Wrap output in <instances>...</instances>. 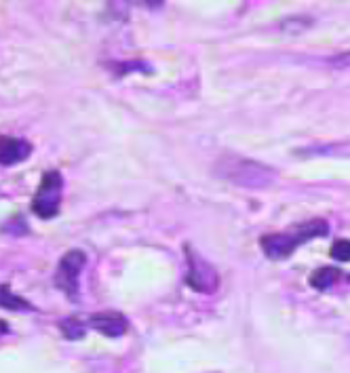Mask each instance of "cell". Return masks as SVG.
Segmentation results:
<instances>
[{"label":"cell","instance_id":"1","mask_svg":"<svg viewBox=\"0 0 350 373\" xmlns=\"http://www.w3.org/2000/svg\"><path fill=\"white\" fill-rule=\"evenodd\" d=\"M329 226L325 219H310L299 224L295 230L291 232H276V234H266L260 238V247L266 253L268 259L281 262L293 255V251L308 243L310 238H318V236H327Z\"/></svg>","mask_w":350,"mask_h":373},{"label":"cell","instance_id":"2","mask_svg":"<svg viewBox=\"0 0 350 373\" xmlns=\"http://www.w3.org/2000/svg\"><path fill=\"white\" fill-rule=\"evenodd\" d=\"M215 173L243 188H264L276 179V171L272 167L241 156H224L215 165Z\"/></svg>","mask_w":350,"mask_h":373},{"label":"cell","instance_id":"3","mask_svg":"<svg viewBox=\"0 0 350 373\" xmlns=\"http://www.w3.org/2000/svg\"><path fill=\"white\" fill-rule=\"evenodd\" d=\"M64 177L60 171H45L32 198V213L41 219H53L62 209Z\"/></svg>","mask_w":350,"mask_h":373},{"label":"cell","instance_id":"4","mask_svg":"<svg viewBox=\"0 0 350 373\" xmlns=\"http://www.w3.org/2000/svg\"><path fill=\"white\" fill-rule=\"evenodd\" d=\"M87 266V253L81 249H70L62 255L55 274H53V285L70 299L79 297L81 289V272Z\"/></svg>","mask_w":350,"mask_h":373},{"label":"cell","instance_id":"5","mask_svg":"<svg viewBox=\"0 0 350 373\" xmlns=\"http://www.w3.org/2000/svg\"><path fill=\"white\" fill-rule=\"evenodd\" d=\"M186 259H188V272H186V285L198 293H215L220 287V274L217 270L198 253L192 251V247H186Z\"/></svg>","mask_w":350,"mask_h":373},{"label":"cell","instance_id":"6","mask_svg":"<svg viewBox=\"0 0 350 373\" xmlns=\"http://www.w3.org/2000/svg\"><path fill=\"white\" fill-rule=\"evenodd\" d=\"M34 152L32 142L15 135H0V165L13 167L28 161Z\"/></svg>","mask_w":350,"mask_h":373},{"label":"cell","instance_id":"7","mask_svg":"<svg viewBox=\"0 0 350 373\" xmlns=\"http://www.w3.org/2000/svg\"><path fill=\"white\" fill-rule=\"evenodd\" d=\"M87 327L95 329L97 333L106 335V337H121L127 333L129 329V320L121 314V312H114V310H106V312H95L87 318Z\"/></svg>","mask_w":350,"mask_h":373},{"label":"cell","instance_id":"8","mask_svg":"<svg viewBox=\"0 0 350 373\" xmlns=\"http://www.w3.org/2000/svg\"><path fill=\"white\" fill-rule=\"evenodd\" d=\"M0 306L7 308V310H24V312H32V310H36L26 297L13 293L9 285H0Z\"/></svg>","mask_w":350,"mask_h":373},{"label":"cell","instance_id":"9","mask_svg":"<svg viewBox=\"0 0 350 373\" xmlns=\"http://www.w3.org/2000/svg\"><path fill=\"white\" fill-rule=\"evenodd\" d=\"M339 278V270L337 268H331V266H323L318 270H314L310 276H308V285L316 291H325L329 289L335 280Z\"/></svg>","mask_w":350,"mask_h":373},{"label":"cell","instance_id":"10","mask_svg":"<svg viewBox=\"0 0 350 373\" xmlns=\"http://www.w3.org/2000/svg\"><path fill=\"white\" fill-rule=\"evenodd\" d=\"M58 327H60V331L64 333V337H66V339H70V341L83 339V337H85V333H87V323H83V320H81V318H76V316L62 318V320L58 323Z\"/></svg>","mask_w":350,"mask_h":373},{"label":"cell","instance_id":"11","mask_svg":"<svg viewBox=\"0 0 350 373\" xmlns=\"http://www.w3.org/2000/svg\"><path fill=\"white\" fill-rule=\"evenodd\" d=\"M329 255L337 262H350V240L348 238H337L333 240Z\"/></svg>","mask_w":350,"mask_h":373},{"label":"cell","instance_id":"12","mask_svg":"<svg viewBox=\"0 0 350 373\" xmlns=\"http://www.w3.org/2000/svg\"><path fill=\"white\" fill-rule=\"evenodd\" d=\"M329 64L335 66V68H348V66H350V51L339 53V55H333V57L329 60Z\"/></svg>","mask_w":350,"mask_h":373},{"label":"cell","instance_id":"13","mask_svg":"<svg viewBox=\"0 0 350 373\" xmlns=\"http://www.w3.org/2000/svg\"><path fill=\"white\" fill-rule=\"evenodd\" d=\"M9 331H11L9 323H7V320H3V318H0V337H3V335H7Z\"/></svg>","mask_w":350,"mask_h":373},{"label":"cell","instance_id":"14","mask_svg":"<svg viewBox=\"0 0 350 373\" xmlns=\"http://www.w3.org/2000/svg\"><path fill=\"white\" fill-rule=\"evenodd\" d=\"M346 278H348V283H350V274H348V276H346Z\"/></svg>","mask_w":350,"mask_h":373}]
</instances>
